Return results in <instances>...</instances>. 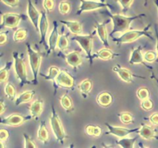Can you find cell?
Returning <instances> with one entry per match:
<instances>
[{"instance_id": "cb8c5ba5", "label": "cell", "mask_w": 158, "mask_h": 148, "mask_svg": "<svg viewBox=\"0 0 158 148\" xmlns=\"http://www.w3.org/2000/svg\"><path fill=\"white\" fill-rule=\"evenodd\" d=\"M37 138L43 143H48L49 142V132L46 128V123L44 121H41L40 126H39L38 132H37Z\"/></svg>"}, {"instance_id": "d4e9b609", "label": "cell", "mask_w": 158, "mask_h": 148, "mask_svg": "<svg viewBox=\"0 0 158 148\" xmlns=\"http://www.w3.org/2000/svg\"><path fill=\"white\" fill-rule=\"evenodd\" d=\"M78 88L83 98H86L88 97L93 89L92 81L89 79H85L79 84Z\"/></svg>"}, {"instance_id": "e575fe53", "label": "cell", "mask_w": 158, "mask_h": 148, "mask_svg": "<svg viewBox=\"0 0 158 148\" xmlns=\"http://www.w3.org/2000/svg\"><path fill=\"white\" fill-rule=\"evenodd\" d=\"M69 46V40H68V37L66 34H62L60 35L59 38L58 43H57V47L60 50H65Z\"/></svg>"}, {"instance_id": "60d3db41", "label": "cell", "mask_w": 158, "mask_h": 148, "mask_svg": "<svg viewBox=\"0 0 158 148\" xmlns=\"http://www.w3.org/2000/svg\"><path fill=\"white\" fill-rule=\"evenodd\" d=\"M23 137H24V142L25 144L24 146L26 148H35L36 147V145L35 144V143L33 142V140H32L29 135H28L27 134L24 133L23 134Z\"/></svg>"}, {"instance_id": "f6af8a7d", "label": "cell", "mask_w": 158, "mask_h": 148, "mask_svg": "<svg viewBox=\"0 0 158 148\" xmlns=\"http://www.w3.org/2000/svg\"><path fill=\"white\" fill-rule=\"evenodd\" d=\"M149 120L153 125H155L157 126L158 125V113H154L151 114L149 117Z\"/></svg>"}, {"instance_id": "8d00e7d4", "label": "cell", "mask_w": 158, "mask_h": 148, "mask_svg": "<svg viewBox=\"0 0 158 148\" xmlns=\"http://www.w3.org/2000/svg\"><path fill=\"white\" fill-rule=\"evenodd\" d=\"M71 10V4L68 1H62L59 5V11L62 15L69 13Z\"/></svg>"}, {"instance_id": "db71d44e", "label": "cell", "mask_w": 158, "mask_h": 148, "mask_svg": "<svg viewBox=\"0 0 158 148\" xmlns=\"http://www.w3.org/2000/svg\"><path fill=\"white\" fill-rule=\"evenodd\" d=\"M35 3H38V0H35Z\"/></svg>"}, {"instance_id": "ee69618b", "label": "cell", "mask_w": 158, "mask_h": 148, "mask_svg": "<svg viewBox=\"0 0 158 148\" xmlns=\"http://www.w3.org/2000/svg\"><path fill=\"white\" fill-rule=\"evenodd\" d=\"M9 137V131L6 130L2 129L0 130V141L4 142L8 140Z\"/></svg>"}, {"instance_id": "d590c367", "label": "cell", "mask_w": 158, "mask_h": 148, "mask_svg": "<svg viewBox=\"0 0 158 148\" xmlns=\"http://www.w3.org/2000/svg\"><path fill=\"white\" fill-rule=\"evenodd\" d=\"M157 51H153V50H148L145 52L143 54V59H144L146 63H154L157 58Z\"/></svg>"}, {"instance_id": "7c38bea8", "label": "cell", "mask_w": 158, "mask_h": 148, "mask_svg": "<svg viewBox=\"0 0 158 148\" xmlns=\"http://www.w3.org/2000/svg\"><path fill=\"white\" fill-rule=\"evenodd\" d=\"M113 71L116 72L117 73V75L119 76L120 79H121L123 81L126 82L127 83H131L134 82L133 80V77H138V78L141 79H145V77L143 76H140L134 75L132 72H131L130 69H127V68L123 67L120 65L117 64L113 67Z\"/></svg>"}, {"instance_id": "6da1fadb", "label": "cell", "mask_w": 158, "mask_h": 148, "mask_svg": "<svg viewBox=\"0 0 158 148\" xmlns=\"http://www.w3.org/2000/svg\"><path fill=\"white\" fill-rule=\"evenodd\" d=\"M107 15L113 21V29L112 32L110 34V36H113L117 32H124L129 30L131 24L133 21L137 18L144 17L146 15L144 13H141L137 15H134V16H126V15H121V14H110L108 12Z\"/></svg>"}, {"instance_id": "7dc6e473", "label": "cell", "mask_w": 158, "mask_h": 148, "mask_svg": "<svg viewBox=\"0 0 158 148\" xmlns=\"http://www.w3.org/2000/svg\"><path fill=\"white\" fill-rule=\"evenodd\" d=\"M6 106L4 103V100L2 99L1 101H0V114L2 115V114L4 113L5 111H6Z\"/></svg>"}, {"instance_id": "c3c4849f", "label": "cell", "mask_w": 158, "mask_h": 148, "mask_svg": "<svg viewBox=\"0 0 158 148\" xmlns=\"http://www.w3.org/2000/svg\"><path fill=\"white\" fill-rule=\"evenodd\" d=\"M155 34H156V39H157V43H156V51L157 52V56H158V30L157 26H155Z\"/></svg>"}, {"instance_id": "ac0fdd59", "label": "cell", "mask_w": 158, "mask_h": 148, "mask_svg": "<svg viewBox=\"0 0 158 148\" xmlns=\"http://www.w3.org/2000/svg\"><path fill=\"white\" fill-rule=\"evenodd\" d=\"M65 60H66V63L74 69H77V68L83 63L79 51H73V52H69L65 56Z\"/></svg>"}, {"instance_id": "7a4b0ae2", "label": "cell", "mask_w": 158, "mask_h": 148, "mask_svg": "<svg viewBox=\"0 0 158 148\" xmlns=\"http://www.w3.org/2000/svg\"><path fill=\"white\" fill-rule=\"evenodd\" d=\"M12 57L14 60V70L16 78L19 81L20 87H23L26 84H32V82L28 80L26 63L23 60V54H19L17 51H14L12 52Z\"/></svg>"}, {"instance_id": "7bdbcfd3", "label": "cell", "mask_w": 158, "mask_h": 148, "mask_svg": "<svg viewBox=\"0 0 158 148\" xmlns=\"http://www.w3.org/2000/svg\"><path fill=\"white\" fill-rule=\"evenodd\" d=\"M1 1L9 7H16L19 3V0H1Z\"/></svg>"}, {"instance_id": "9a60e30c", "label": "cell", "mask_w": 158, "mask_h": 148, "mask_svg": "<svg viewBox=\"0 0 158 148\" xmlns=\"http://www.w3.org/2000/svg\"><path fill=\"white\" fill-rule=\"evenodd\" d=\"M27 13L31 23H32L33 26L36 31H39V24H40V19L41 17V12L37 10L36 8L33 5L31 0H27Z\"/></svg>"}, {"instance_id": "b9f144b4", "label": "cell", "mask_w": 158, "mask_h": 148, "mask_svg": "<svg viewBox=\"0 0 158 148\" xmlns=\"http://www.w3.org/2000/svg\"><path fill=\"white\" fill-rule=\"evenodd\" d=\"M43 6L46 12H50L53 10L55 2H54L53 0H43Z\"/></svg>"}, {"instance_id": "9c48e42d", "label": "cell", "mask_w": 158, "mask_h": 148, "mask_svg": "<svg viewBox=\"0 0 158 148\" xmlns=\"http://www.w3.org/2000/svg\"><path fill=\"white\" fill-rule=\"evenodd\" d=\"M49 20L47 17V12L46 10L41 12V17L40 19L39 24V32L40 34V44H43L46 48V50H49V45L46 44V37L47 34L48 29H49Z\"/></svg>"}, {"instance_id": "83f0119b", "label": "cell", "mask_w": 158, "mask_h": 148, "mask_svg": "<svg viewBox=\"0 0 158 148\" xmlns=\"http://www.w3.org/2000/svg\"><path fill=\"white\" fill-rule=\"evenodd\" d=\"M137 138H138V137H133V138L123 137V138L119 139L117 141V143L123 148H133L134 146V143L137 141Z\"/></svg>"}, {"instance_id": "4fadbf2b", "label": "cell", "mask_w": 158, "mask_h": 148, "mask_svg": "<svg viewBox=\"0 0 158 148\" xmlns=\"http://www.w3.org/2000/svg\"><path fill=\"white\" fill-rule=\"evenodd\" d=\"M111 18L106 20L103 23H100L98 22H96L95 25V29L96 32H97V35H98L99 38H100V41L102 42L103 46H105V47L110 48V44L109 42H108V32L107 29H106V25L110 22Z\"/></svg>"}, {"instance_id": "bcb514c9", "label": "cell", "mask_w": 158, "mask_h": 148, "mask_svg": "<svg viewBox=\"0 0 158 148\" xmlns=\"http://www.w3.org/2000/svg\"><path fill=\"white\" fill-rule=\"evenodd\" d=\"M8 32H1L0 33V44L4 45L8 41Z\"/></svg>"}, {"instance_id": "d6986e66", "label": "cell", "mask_w": 158, "mask_h": 148, "mask_svg": "<svg viewBox=\"0 0 158 148\" xmlns=\"http://www.w3.org/2000/svg\"><path fill=\"white\" fill-rule=\"evenodd\" d=\"M138 133L140 137L142 138L145 139V140L158 139V137L157 136V130L148 124H144V123L141 124Z\"/></svg>"}, {"instance_id": "ba28073f", "label": "cell", "mask_w": 158, "mask_h": 148, "mask_svg": "<svg viewBox=\"0 0 158 148\" xmlns=\"http://www.w3.org/2000/svg\"><path fill=\"white\" fill-rule=\"evenodd\" d=\"M81 5L77 12V15H80L84 12L97 10L102 8L109 7L110 5L100 1H92V0H80Z\"/></svg>"}, {"instance_id": "681fc988", "label": "cell", "mask_w": 158, "mask_h": 148, "mask_svg": "<svg viewBox=\"0 0 158 148\" xmlns=\"http://www.w3.org/2000/svg\"><path fill=\"white\" fill-rule=\"evenodd\" d=\"M151 78H153V79H154V80H155L156 81H157V84H158V79L156 78V76L153 73H152V75H151Z\"/></svg>"}, {"instance_id": "484cf974", "label": "cell", "mask_w": 158, "mask_h": 148, "mask_svg": "<svg viewBox=\"0 0 158 148\" xmlns=\"http://www.w3.org/2000/svg\"><path fill=\"white\" fill-rule=\"evenodd\" d=\"M97 101L99 103V105H100L101 106L107 107L112 103L113 97L108 92H102L97 97Z\"/></svg>"}, {"instance_id": "d6a6232c", "label": "cell", "mask_w": 158, "mask_h": 148, "mask_svg": "<svg viewBox=\"0 0 158 148\" xmlns=\"http://www.w3.org/2000/svg\"><path fill=\"white\" fill-rule=\"evenodd\" d=\"M12 62L9 61L8 63H6L4 67L1 69V70H0V81H1V83H4V82H6L8 80L9 72L10 70L11 67H12Z\"/></svg>"}, {"instance_id": "7402d4cb", "label": "cell", "mask_w": 158, "mask_h": 148, "mask_svg": "<svg viewBox=\"0 0 158 148\" xmlns=\"http://www.w3.org/2000/svg\"><path fill=\"white\" fill-rule=\"evenodd\" d=\"M120 54H117L115 52H113L112 50H110V48H103V49H100L99 51H97L96 53L93 54V57L94 59H100V60H113L114 58H115L117 56H119Z\"/></svg>"}, {"instance_id": "8992f818", "label": "cell", "mask_w": 158, "mask_h": 148, "mask_svg": "<svg viewBox=\"0 0 158 148\" xmlns=\"http://www.w3.org/2000/svg\"><path fill=\"white\" fill-rule=\"evenodd\" d=\"M95 34V32L89 34V35H74L73 37H72V40L77 42L78 44L80 45L82 49H83L87 56L88 59L89 60V64L92 66L93 60V42H94V35Z\"/></svg>"}, {"instance_id": "3957f363", "label": "cell", "mask_w": 158, "mask_h": 148, "mask_svg": "<svg viewBox=\"0 0 158 148\" xmlns=\"http://www.w3.org/2000/svg\"><path fill=\"white\" fill-rule=\"evenodd\" d=\"M151 26V24H149L142 30H127L118 38H113V41L115 42L117 45H121L123 43H132L142 36H147L151 40H154L151 31H150Z\"/></svg>"}, {"instance_id": "4316f807", "label": "cell", "mask_w": 158, "mask_h": 148, "mask_svg": "<svg viewBox=\"0 0 158 148\" xmlns=\"http://www.w3.org/2000/svg\"><path fill=\"white\" fill-rule=\"evenodd\" d=\"M60 105L66 111V112H71L73 110V103L72 99L68 95L67 93H65L60 97Z\"/></svg>"}, {"instance_id": "ab89813d", "label": "cell", "mask_w": 158, "mask_h": 148, "mask_svg": "<svg viewBox=\"0 0 158 148\" xmlns=\"http://www.w3.org/2000/svg\"><path fill=\"white\" fill-rule=\"evenodd\" d=\"M120 5L122 7V12L123 13H127L129 9L131 8L134 0H117Z\"/></svg>"}, {"instance_id": "e0dca14e", "label": "cell", "mask_w": 158, "mask_h": 148, "mask_svg": "<svg viewBox=\"0 0 158 148\" xmlns=\"http://www.w3.org/2000/svg\"><path fill=\"white\" fill-rule=\"evenodd\" d=\"M59 38H60V35H59L58 31V24H57V22L54 21L53 28H52V30L49 37V41H48L49 50L47 51V55L50 54L51 52L55 51L56 48L57 47V43H58Z\"/></svg>"}, {"instance_id": "ffe728a7", "label": "cell", "mask_w": 158, "mask_h": 148, "mask_svg": "<svg viewBox=\"0 0 158 148\" xmlns=\"http://www.w3.org/2000/svg\"><path fill=\"white\" fill-rule=\"evenodd\" d=\"M43 111V101L41 99L35 100L31 103L29 106V112L30 115L33 119L35 120H38L40 117L41 116L42 113Z\"/></svg>"}, {"instance_id": "f35d334b", "label": "cell", "mask_w": 158, "mask_h": 148, "mask_svg": "<svg viewBox=\"0 0 158 148\" xmlns=\"http://www.w3.org/2000/svg\"><path fill=\"white\" fill-rule=\"evenodd\" d=\"M140 106H141V108L143 110L149 111L152 109L153 107H154V103H153V101L151 99L148 98L146 100H142L141 103H140Z\"/></svg>"}, {"instance_id": "816d5d0a", "label": "cell", "mask_w": 158, "mask_h": 148, "mask_svg": "<svg viewBox=\"0 0 158 148\" xmlns=\"http://www.w3.org/2000/svg\"><path fill=\"white\" fill-rule=\"evenodd\" d=\"M148 0H144V6H147V5H148Z\"/></svg>"}, {"instance_id": "8fae6325", "label": "cell", "mask_w": 158, "mask_h": 148, "mask_svg": "<svg viewBox=\"0 0 158 148\" xmlns=\"http://www.w3.org/2000/svg\"><path fill=\"white\" fill-rule=\"evenodd\" d=\"M105 125H106L108 129V132H106V134H111V135L120 137V138L126 137L127 136L132 134V133L138 132L139 130H140V127L134 128V129H129V128L123 127V126H114L108 123H105Z\"/></svg>"}, {"instance_id": "30bf717a", "label": "cell", "mask_w": 158, "mask_h": 148, "mask_svg": "<svg viewBox=\"0 0 158 148\" xmlns=\"http://www.w3.org/2000/svg\"><path fill=\"white\" fill-rule=\"evenodd\" d=\"M32 116H24L19 113H12L1 120V123L10 126H20L27 120L32 119Z\"/></svg>"}, {"instance_id": "836d02e7", "label": "cell", "mask_w": 158, "mask_h": 148, "mask_svg": "<svg viewBox=\"0 0 158 148\" xmlns=\"http://www.w3.org/2000/svg\"><path fill=\"white\" fill-rule=\"evenodd\" d=\"M120 121L124 124H130L134 123V116L129 112H122L118 114Z\"/></svg>"}, {"instance_id": "603a6c76", "label": "cell", "mask_w": 158, "mask_h": 148, "mask_svg": "<svg viewBox=\"0 0 158 148\" xmlns=\"http://www.w3.org/2000/svg\"><path fill=\"white\" fill-rule=\"evenodd\" d=\"M35 94V92L34 90H27L23 92L14 100L15 101V106H19V105L22 104V103H28V102L31 101V100L33 98Z\"/></svg>"}, {"instance_id": "74e56055", "label": "cell", "mask_w": 158, "mask_h": 148, "mask_svg": "<svg viewBox=\"0 0 158 148\" xmlns=\"http://www.w3.org/2000/svg\"><path fill=\"white\" fill-rule=\"evenodd\" d=\"M137 97H138L139 100H146V99L150 98V91L149 89L145 87H140L137 89Z\"/></svg>"}, {"instance_id": "5bb4252c", "label": "cell", "mask_w": 158, "mask_h": 148, "mask_svg": "<svg viewBox=\"0 0 158 148\" xmlns=\"http://www.w3.org/2000/svg\"><path fill=\"white\" fill-rule=\"evenodd\" d=\"M56 83L58 86L66 88V89H71L73 87L74 84H75L73 77L70 74L64 72V71H60L56 79Z\"/></svg>"}, {"instance_id": "f1b7e54d", "label": "cell", "mask_w": 158, "mask_h": 148, "mask_svg": "<svg viewBox=\"0 0 158 148\" xmlns=\"http://www.w3.org/2000/svg\"><path fill=\"white\" fill-rule=\"evenodd\" d=\"M85 132H86V134L89 136L98 137L101 135L102 129L100 126L87 125V126L85 127Z\"/></svg>"}, {"instance_id": "52a82bcc", "label": "cell", "mask_w": 158, "mask_h": 148, "mask_svg": "<svg viewBox=\"0 0 158 148\" xmlns=\"http://www.w3.org/2000/svg\"><path fill=\"white\" fill-rule=\"evenodd\" d=\"M26 16L22 14L13 13V12H6L2 13V27H7L10 29H15L19 24L22 19H26Z\"/></svg>"}, {"instance_id": "1f68e13d", "label": "cell", "mask_w": 158, "mask_h": 148, "mask_svg": "<svg viewBox=\"0 0 158 148\" xmlns=\"http://www.w3.org/2000/svg\"><path fill=\"white\" fill-rule=\"evenodd\" d=\"M28 35V30L26 29H23V28H20L15 30L13 35V40L15 43H19V42H22L26 39Z\"/></svg>"}, {"instance_id": "5b68a950", "label": "cell", "mask_w": 158, "mask_h": 148, "mask_svg": "<svg viewBox=\"0 0 158 148\" xmlns=\"http://www.w3.org/2000/svg\"><path fill=\"white\" fill-rule=\"evenodd\" d=\"M49 121H50L51 129H52V133L56 138L57 141L60 143H63L64 140L66 138V131H65L63 123H62L58 114L56 112L53 105H52V113L49 117Z\"/></svg>"}, {"instance_id": "277c9868", "label": "cell", "mask_w": 158, "mask_h": 148, "mask_svg": "<svg viewBox=\"0 0 158 148\" xmlns=\"http://www.w3.org/2000/svg\"><path fill=\"white\" fill-rule=\"evenodd\" d=\"M26 48H27V53L28 57H29V66H30L32 72V83L33 84H37V76L40 72V66H41L42 62V55L35 49H32L31 45L29 43H26Z\"/></svg>"}, {"instance_id": "f546056e", "label": "cell", "mask_w": 158, "mask_h": 148, "mask_svg": "<svg viewBox=\"0 0 158 148\" xmlns=\"http://www.w3.org/2000/svg\"><path fill=\"white\" fill-rule=\"evenodd\" d=\"M5 94L6 97L10 100H15L16 98V90L14 85L11 83H7L5 86Z\"/></svg>"}, {"instance_id": "2e32d148", "label": "cell", "mask_w": 158, "mask_h": 148, "mask_svg": "<svg viewBox=\"0 0 158 148\" xmlns=\"http://www.w3.org/2000/svg\"><path fill=\"white\" fill-rule=\"evenodd\" d=\"M142 47L141 46H139L137 48H133L132 51H131V58H130L129 63L131 65L135 64H143V66H146L148 69H151V66H148L145 62L144 59H143V55L142 54Z\"/></svg>"}, {"instance_id": "f5cc1de1", "label": "cell", "mask_w": 158, "mask_h": 148, "mask_svg": "<svg viewBox=\"0 0 158 148\" xmlns=\"http://www.w3.org/2000/svg\"><path fill=\"white\" fill-rule=\"evenodd\" d=\"M98 1H100V2H105V0H98Z\"/></svg>"}, {"instance_id": "f907efd6", "label": "cell", "mask_w": 158, "mask_h": 148, "mask_svg": "<svg viewBox=\"0 0 158 148\" xmlns=\"http://www.w3.org/2000/svg\"><path fill=\"white\" fill-rule=\"evenodd\" d=\"M154 3H155L156 6H157V11H158V0H155V1H154Z\"/></svg>"}, {"instance_id": "4dcf8cb0", "label": "cell", "mask_w": 158, "mask_h": 148, "mask_svg": "<svg viewBox=\"0 0 158 148\" xmlns=\"http://www.w3.org/2000/svg\"><path fill=\"white\" fill-rule=\"evenodd\" d=\"M60 72V70L57 66H52L49 67V72H48L47 75H43V74H42L41 76L44 78L45 80L50 81V80H56L57 76L59 75Z\"/></svg>"}, {"instance_id": "44dd1931", "label": "cell", "mask_w": 158, "mask_h": 148, "mask_svg": "<svg viewBox=\"0 0 158 148\" xmlns=\"http://www.w3.org/2000/svg\"><path fill=\"white\" fill-rule=\"evenodd\" d=\"M60 23L66 26L70 32L74 35H80L83 32V25L78 21H70V20H60Z\"/></svg>"}]
</instances>
